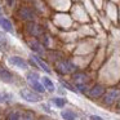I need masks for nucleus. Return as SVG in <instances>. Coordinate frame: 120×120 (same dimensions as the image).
<instances>
[{"instance_id":"nucleus-14","label":"nucleus","mask_w":120,"mask_h":120,"mask_svg":"<svg viewBox=\"0 0 120 120\" xmlns=\"http://www.w3.org/2000/svg\"><path fill=\"white\" fill-rule=\"evenodd\" d=\"M61 116H62L65 120H76L78 119L76 114L74 111H71V110H65V111H62L61 112Z\"/></svg>"},{"instance_id":"nucleus-13","label":"nucleus","mask_w":120,"mask_h":120,"mask_svg":"<svg viewBox=\"0 0 120 120\" xmlns=\"http://www.w3.org/2000/svg\"><path fill=\"white\" fill-rule=\"evenodd\" d=\"M41 81H43V85H44V88L47 89L48 92H54V84L52 83V80H50L49 78H47V76H44V78H41Z\"/></svg>"},{"instance_id":"nucleus-11","label":"nucleus","mask_w":120,"mask_h":120,"mask_svg":"<svg viewBox=\"0 0 120 120\" xmlns=\"http://www.w3.org/2000/svg\"><path fill=\"white\" fill-rule=\"evenodd\" d=\"M19 16L23 19H34V13L30 8H21L19 9Z\"/></svg>"},{"instance_id":"nucleus-20","label":"nucleus","mask_w":120,"mask_h":120,"mask_svg":"<svg viewBox=\"0 0 120 120\" xmlns=\"http://www.w3.org/2000/svg\"><path fill=\"white\" fill-rule=\"evenodd\" d=\"M22 120H34V117H32V115H31V114L26 112V114L23 115V117H22Z\"/></svg>"},{"instance_id":"nucleus-17","label":"nucleus","mask_w":120,"mask_h":120,"mask_svg":"<svg viewBox=\"0 0 120 120\" xmlns=\"http://www.w3.org/2000/svg\"><path fill=\"white\" fill-rule=\"evenodd\" d=\"M52 101L57 107H63L66 105V99H63V98H53Z\"/></svg>"},{"instance_id":"nucleus-15","label":"nucleus","mask_w":120,"mask_h":120,"mask_svg":"<svg viewBox=\"0 0 120 120\" xmlns=\"http://www.w3.org/2000/svg\"><path fill=\"white\" fill-rule=\"evenodd\" d=\"M86 80H88V78H86L85 74H75L74 75L75 84H86Z\"/></svg>"},{"instance_id":"nucleus-5","label":"nucleus","mask_w":120,"mask_h":120,"mask_svg":"<svg viewBox=\"0 0 120 120\" xmlns=\"http://www.w3.org/2000/svg\"><path fill=\"white\" fill-rule=\"evenodd\" d=\"M8 62L11 63V65L16 66V67L22 68V70H26V68H27V62L23 60V58L17 57V56H13V57H9V58H8Z\"/></svg>"},{"instance_id":"nucleus-16","label":"nucleus","mask_w":120,"mask_h":120,"mask_svg":"<svg viewBox=\"0 0 120 120\" xmlns=\"http://www.w3.org/2000/svg\"><path fill=\"white\" fill-rule=\"evenodd\" d=\"M7 48H8V39L3 32H0V50H5Z\"/></svg>"},{"instance_id":"nucleus-22","label":"nucleus","mask_w":120,"mask_h":120,"mask_svg":"<svg viewBox=\"0 0 120 120\" xmlns=\"http://www.w3.org/2000/svg\"><path fill=\"white\" fill-rule=\"evenodd\" d=\"M90 119H92V120H103L101 116H97V115H92Z\"/></svg>"},{"instance_id":"nucleus-18","label":"nucleus","mask_w":120,"mask_h":120,"mask_svg":"<svg viewBox=\"0 0 120 120\" xmlns=\"http://www.w3.org/2000/svg\"><path fill=\"white\" fill-rule=\"evenodd\" d=\"M8 120H19V114L18 112H12V114L9 115Z\"/></svg>"},{"instance_id":"nucleus-7","label":"nucleus","mask_w":120,"mask_h":120,"mask_svg":"<svg viewBox=\"0 0 120 120\" xmlns=\"http://www.w3.org/2000/svg\"><path fill=\"white\" fill-rule=\"evenodd\" d=\"M103 93H105V88L102 85H94L93 88H90V89H89V92H88V94L90 97H93V98L102 96Z\"/></svg>"},{"instance_id":"nucleus-9","label":"nucleus","mask_w":120,"mask_h":120,"mask_svg":"<svg viewBox=\"0 0 120 120\" xmlns=\"http://www.w3.org/2000/svg\"><path fill=\"white\" fill-rule=\"evenodd\" d=\"M32 60H34L35 62L38 63V66H39V67L41 68L43 71H45L47 74H50V72H52V71H50V68H49V66H48L43 60H40V57H38V56H32Z\"/></svg>"},{"instance_id":"nucleus-23","label":"nucleus","mask_w":120,"mask_h":120,"mask_svg":"<svg viewBox=\"0 0 120 120\" xmlns=\"http://www.w3.org/2000/svg\"><path fill=\"white\" fill-rule=\"evenodd\" d=\"M7 1H8L9 4H13V1H14V0H7Z\"/></svg>"},{"instance_id":"nucleus-21","label":"nucleus","mask_w":120,"mask_h":120,"mask_svg":"<svg viewBox=\"0 0 120 120\" xmlns=\"http://www.w3.org/2000/svg\"><path fill=\"white\" fill-rule=\"evenodd\" d=\"M62 85H63V86H66V88H67V89H70V90H71V92H76V90H75V89H74V88H72V86H71V85H70V84H67V83H65V81H62Z\"/></svg>"},{"instance_id":"nucleus-24","label":"nucleus","mask_w":120,"mask_h":120,"mask_svg":"<svg viewBox=\"0 0 120 120\" xmlns=\"http://www.w3.org/2000/svg\"><path fill=\"white\" fill-rule=\"evenodd\" d=\"M0 17H1V9H0Z\"/></svg>"},{"instance_id":"nucleus-1","label":"nucleus","mask_w":120,"mask_h":120,"mask_svg":"<svg viewBox=\"0 0 120 120\" xmlns=\"http://www.w3.org/2000/svg\"><path fill=\"white\" fill-rule=\"evenodd\" d=\"M27 81H29L30 85H31L32 88L35 89V90L40 92V93H44L45 88H44V85H43V84L40 83V80H39V75H38V74H35V72L29 74V75H27Z\"/></svg>"},{"instance_id":"nucleus-6","label":"nucleus","mask_w":120,"mask_h":120,"mask_svg":"<svg viewBox=\"0 0 120 120\" xmlns=\"http://www.w3.org/2000/svg\"><path fill=\"white\" fill-rule=\"evenodd\" d=\"M27 30H29V32L31 35H34V36H40V35L44 34V31H43V27L40 26V25H36V23H29V26H27Z\"/></svg>"},{"instance_id":"nucleus-12","label":"nucleus","mask_w":120,"mask_h":120,"mask_svg":"<svg viewBox=\"0 0 120 120\" xmlns=\"http://www.w3.org/2000/svg\"><path fill=\"white\" fill-rule=\"evenodd\" d=\"M0 26L3 27L5 31H8V32H13V26H12V22L9 21V19H7V18H3V17H0Z\"/></svg>"},{"instance_id":"nucleus-2","label":"nucleus","mask_w":120,"mask_h":120,"mask_svg":"<svg viewBox=\"0 0 120 120\" xmlns=\"http://www.w3.org/2000/svg\"><path fill=\"white\" fill-rule=\"evenodd\" d=\"M57 68L61 74H71L76 70V66L70 61H61L57 63Z\"/></svg>"},{"instance_id":"nucleus-19","label":"nucleus","mask_w":120,"mask_h":120,"mask_svg":"<svg viewBox=\"0 0 120 120\" xmlns=\"http://www.w3.org/2000/svg\"><path fill=\"white\" fill-rule=\"evenodd\" d=\"M76 88H78L80 92H86L88 86H86V84H76Z\"/></svg>"},{"instance_id":"nucleus-10","label":"nucleus","mask_w":120,"mask_h":120,"mask_svg":"<svg viewBox=\"0 0 120 120\" xmlns=\"http://www.w3.org/2000/svg\"><path fill=\"white\" fill-rule=\"evenodd\" d=\"M29 45H30V48H31L34 52L39 53V54H44V48H43V45L40 44L39 41L31 40V41H29Z\"/></svg>"},{"instance_id":"nucleus-3","label":"nucleus","mask_w":120,"mask_h":120,"mask_svg":"<svg viewBox=\"0 0 120 120\" xmlns=\"http://www.w3.org/2000/svg\"><path fill=\"white\" fill-rule=\"evenodd\" d=\"M19 94H21V97L27 102H39L40 99H41L40 98V94L35 93V92L30 90V89H22V90L19 92Z\"/></svg>"},{"instance_id":"nucleus-8","label":"nucleus","mask_w":120,"mask_h":120,"mask_svg":"<svg viewBox=\"0 0 120 120\" xmlns=\"http://www.w3.org/2000/svg\"><path fill=\"white\" fill-rule=\"evenodd\" d=\"M12 79H13V75L8 70H5L4 67H0V80L5 81V83H11Z\"/></svg>"},{"instance_id":"nucleus-4","label":"nucleus","mask_w":120,"mask_h":120,"mask_svg":"<svg viewBox=\"0 0 120 120\" xmlns=\"http://www.w3.org/2000/svg\"><path fill=\"white\" fill-rule=\"evenodd\" d=\"M120 98V90L119 89H110L106 94H105V98H103V102L106 105H111L114 103L116 99Z\"/></svg>"},{"instance_id":"nucleus-25","label":"nucleus","mask_w":120,"mask_h":120,"mask_svg":"<svg viewBox=\"0 0 120 120\" xmlns=\"http://www.w3.org/2000/svg\"><path fill=\"white\" fill-rule=\"evenodd\" d=\"M119 107H120V103H119Z\"/></svg>"}]
</instances>
